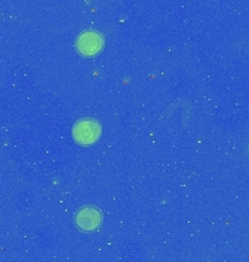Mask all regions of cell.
I'll list each match as a JSON object with an SVG mask.
<instances>
[{
  "instance_id": "3957f363",
  "label": "cell",
  "mask_w": 249,
  "mask_h": 262,
  "mask_svg": "<svg viewBox=\"0 0 249 262\" xmlns=\"http://www.w3.org/2000/svg\"><path fill=\"white\" fill-rule=\"evenodd\" d=\"M101 213L95 207H85L76 215V225L82 230H95L101 225Z\"/></svg>"
},
{
  "instance_id": "6da1fadb",
  "label": "cell",
  "mask_w": 249,
  "mask_h": 262,
  "mask_svg": "<svg viewBox=\"0 0 249 262\" xmlns=\"http://www.w3.org/2000/svg\"><path fill=\"white\" fill-rule=\"evenodd\" d=\"M101 134V125L95 120H80L74 124L73 136L80 144H92Z\"/></svg>"
},
{
  "instance_id": "7a4b0ae2",
  "label": "cell",
  "mask_w": 249,
  "mask_h": 262,
  "mask_svg": "<svg viewBox=\"0 0 249 262\" xmlns=\"http://www.w3.org/2000/svg\"><path fill=\"white\" fill-rule=\"evenodd\" d=\"M103 47V38L96 31H86L77 37L76 48L83 56H95Z\"/></svg>"
}]
</instances>
